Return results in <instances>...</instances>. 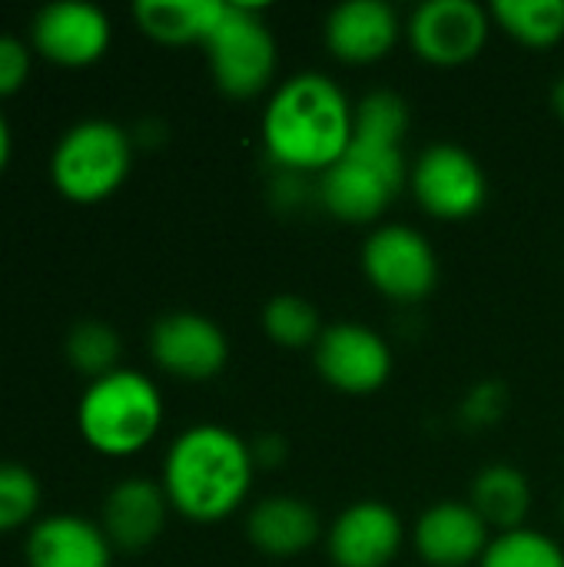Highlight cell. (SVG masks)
<instances>
[{"label": "cell", "mask_w": 564, "mask_h": 567, "mask_svg": "<svg viewBox=\"0 0 564 567\" xmlns=\"http://www.w3.org/2000/svg\"><path fill=\"white\" fill-rule=\"evenodd\" d=\"M352 116L346 93L326 73H296L263 113V143L286 173H326L352 143Z\"/></svg>", "instance_id": "1"}, {"label": "cell", "mask_w": 564, "mask_h": 567, "mask_svg": "<svg viewBox=\"0 0 564 567\" xmlns=\"http://www.w3.org/2000/svg\"><path fill=\"white\" fill-rule=\"evenodd\" d=\"M253 449L229 429L203 422L176 435L163 458V492L183 518L213 525L229 518L253 488Z\"/></svg>", "instance_id": "2"}, {"label": "cell", "mask_w": 564, "mask_h": 567, "mask_svg": "<svg viewBox=\"0 0 564 567\" xmlns=\"http://www.w3.org/2000/svg\"><path fill=\"white\" fill-rule=\"evenodd\" d=\"M83 442L106 458H130L143 452L163 425L160 389L133 369H116L93 379L76 405Z\"/></svg>", "instance_id": "3"}, {"label": "cell", "mask_w": 564, "mask_h": 567, "mask_svg": "<svg viewBox=\"0 0 564 567\" xmlns=\"http://www.w3.org/2000/svg\"><path fill=\"white\" fill-rule=\"evenodd\" d=\"M133 136L113 120H80L53 146L50 179L73 203H100L130 176Z\"/></svg>", "instance_id": "4"}, {"label": "cell", "mask_w": 564, "mask_h": 567, "mask_svg": "<svg viewBox=\"0 0 564 567\" xmlns=\"http://www.w3.org/2000/svg\"><path fill=\"white\" fill-rule=\"evenodd\" d=\"M406 186L402 146H382L369 140L349 143L342 159L322 173L319 199L339 223H372L379 219Z\"/></svg>", "instance_id": "5"}, {"label": "cell", "mask_w": 564, "mask_h": 567, "mask_svg": "<svg viewBox=\"0 0 564 567\" xmlns=\"http://www.w3.org/2000/svg\"><path fill=\"white\" fill-rule=\"evenodd\" d=\"M203 47L209 73L226 96L249 100L263 93L276 73V37L263 13L249 3H226Z\"/></svg>", "instance_id": "6"}, {"label": "cell", "mask_w": 564, "mask_h": 567, "mask_svg": "<svg viewBox=\"0 0 564 567\" xmlns=\"http://www.w3.org/2000/svg\"><path fill=\"white\" fill-rule=\"evenodd\" d=\"M366 279L392 302H422L439 282V259L429 239L402 223L379 226L362 246Z\"/></svg>", "instance_id": "7"}, {"label": "cell", "mask_w": 564, "mask_h": 567, "mask_svg": "<svg viewBox=\"0 0 564 567\" xmlns=\"http://www.w3.org/2000/svg\"><path fill=\"white\" fill-rule=\"evenodd\" d=\"M412 193L429 216L459 223L472 219L485 206L489 179L469 150L455 143H435L422 150L412 166Z\"/></svg>", "instance_id": "8"}, {"label": "cell", "mask_w": 564, "mask_h": 567, "mask_svg": "<svg viewBox=\"0 0 564 567\" xmlns=\"http://www.w3.org/2000/svg\"><path fill=\"white\" fill-rule=\"evenodd\" d=\"M150 355L173 379L206 382L223 372V365L229 359V342L213 319L180 309V312H166L153 322Z\"/></svg>", "instance_id": "9"}, {"label": "cell", "mask_w": 564, "mask_h": 567, "mask_svg": "<svg viewBox=\"0 0 564 567\" xmlns=\"http://www.w3.org/2000/svg\"><path fill=\"white\" fill-rule=\"evenodd\" d=\"M489 40V10L475 0H429L409 20L412 50L435 66H462Z\"/></svg>", "instance_id": "10"}, {"label": "cell", "mask_w": 564, "mask_h": 567, "mask_svg": "<svg viewBox=\"0 0 564 567\" xmlns=\"http://www.w3.org/2000/svg\"><path fill=\"white\" fill-rule=\"evenodd\" d=\"M316 369L332 389L349 395H369L389 382L392 352L379 332L359 322H339L319 336Z\"/></svg>", "instance_id": "11"}, {"label": "cell", "mask_w": 564, "mask_h": 567, "mask_svg": "<svg viewBox=\"0 0 564 567\" xmlns=\"http://www.w3.org/2000/svg\"><path fill=\"white\" fill-rule=\"evenodd\" d=\"M33 50L60 66H90L110 47V17L86 0H57L30 23Z\"/></svg>", "instance_id": "12"}, {"label": "cell", "mask_w": 564, "mask_h": 567, "mask_svg": "<svg viewBox=\"0 0 564 567\" xmlns=\"http://www.w3.org/2000/svg\"><path fill=\"white\" fill-rule=\"evenodd\" d=\"M402 538V518L386 502H356L332 522L326 545L336 567H389Z\"/></svg>", "instance_id": "13"}, {"label": "cell", "mask_w": 564, "mask_h": 567, "mask_svg": "<svg viewBox=\"0 0 564 567\" xmlns=\"http://www.w3.org/2000/svg\"><path fill=\"white\" fill-rule=\"evenodd\" d=\"M416 551L429 567H469L489 548V525L469 502H439L416 522Z\"/></svg>", "instance_id": "14"}, {"label": "cell", "mask_w": 564, "mask_h": 567, "mask_svg": "<svg viewBox=\"0 0 564 567\" xmlns=\"http://www.w3.org/2000/svg\"><path fill=\"white\" fill-rule=\"evenodd\" d=\"M27 567H110L113 545L106 532L83 515H47L30 525Z\"/></svg>", "instance_id": "15"}, {"label": "cell", "mask_w": 564, "mask_h": 567, "mask_svg": "<svg viewBox=\"0 0 564 567\" xmlns=\"http://www.w3.org/2000/svg\"><path fill=\"white\" fill-rule=\"evenodd\" d=\"M166 512H170V498H166L163 485H156L150 478H123L120 485L110 488V495L103 502L100 528L106 532L113 548L143 551L163 535Z\"/></svg>", "instance_id": "16"}, {"label": "cell", "mask_w": 564, "mask_h": 567, "mask_svg": "<svg viewBox=\"0 0 564 567\" xmlns=\"http://www.w3.org/2000/svg\"><path fill=\"white\" fill-rule=\"evenodd\" d=\"M399 40V17L382 0H349L326 17V47L342 63H376Z\"/></svg>", "instance_id": "17"}, {"label": "cell", "mask_w": 564, "mask_h": 567, "mask_svg": "<svg viewBox=\"0 0 564 567\" xmlns=\"http://www.w3.org/2000/svg\"><path fill=\"white\" fill-rule=\"evenodd\" d=\"M246 535L269 558H296L319 542V515L296 495H273L249 512Z\"/></svg>", "instance_id": "18"}, {"label": "cell", "mask_w": 564, "mask_h": 567, "mask_svg": "<svg viewBox=\"0 0 564 567\" xmlns=\"http://www.w3.org/2000/svg\"><path fill=\"white\" fill-rule=\"evenodd\" d=\"M223 0H136L133 17L140 30L160 43H206L216 30Z\"/></svg>", "instance_id": "19"}, {"label": "cell", "mask_w": 564, "mask_h": 567, "mask_svg": "<svg viewBox=\"0 0 564 567\" xmlns=\"http://www.w3.org/2000/svg\"><path fill=\"white\" fill-rule=\"evenodd\" d=\"M469 505L482 515L489 528L515 532V528H525L522 522L532 505V485L512 465H489L475 475Z\"/></svg>", "instance_id": "20"}, {"label": "cell", "mask_w": 564, "mask_h": 567, "mask_svg": "<svg viewBox=\"0 0 564 567\" xmlns=\"http://www.w3.org/2000/svg\"><path fill=\"white\" fill-rule=\"evenodd\" d=\"M492 17L525 47H555L564 37V0H499Z\"/></svg>", "instance_id": "21"}, {"label": "cell", "mask_w": 564, "mask_h": 567, "mask_svg": "<svg viewBox=\"0 0 564 567\" xmlns=\"http://www.w3.org/2000/svg\"><path fill=\"white\" fill-rule=\"evenodd\" d=\"M63 352H66V362L93 382V379H103L120 369L123 346H120V336L113 326H106L100 319H80L66 332Z\"/></svg>", "instance_id": "22"}, {"label": "cell", "mask_w": 564, "mask_h": 567, "mask_svg": "<svg viewBox=\"0 0 564 567\" xmlns=\"http://www.w3.org/2000/svg\"><path fill=\"white\" fill-rule=\"evenodd\" d=\"M263 329L283 349H306V346L316 349L319 336L326 332L316 306L306 302L302 296H293V292H283V296H276V299L266 302V309H263Z\"/></svg>", "instance_id": "23"}, {"label": "cell", "mask_w": 564, "mask_h": 567, "mask_svg": "<svg viewBox=\"0 0 564 567\" xmlns=\"http://www.w3.org/2000/svg\"><path fill=\"white\" fill-rule=\"evenodd\" d=\"M406 130H409V106L399 93L376 90L356 103V116H352V136L356 140H369V143H382V146H402Z\"/></svg>", "instance_id": "24"}, {"label": "cell", "mask_w": 564, "mask_h": 567, "mask_svg": "<svg viewBox=\"0 0 564 567\" xmlns=\"http://www.w3.org/2000/svg\"><path fill=\"white\" fill-rule=\"evenodd\" d=\"M482 567H564L562 545L542 532L515 528L489 542Z\"/></svg>", "instance_id": "25"}, {"label": "cell", "mask_w": 564, "mask_h": 567, "mask_svg": "<svg viewBox=\"0 0 564 567\" xmlns=\"http://www.w3.org/2000/svg\"><path fill=\"white\" fill-rule=\"evenodd\" d=\"M40 478L17 462H0V535L23 528L40 508Z\"/></svg>", "instance_id": "26"}, {"label": "cell", "mask_w": 564, "mask_h": 567, "mask_svg": "<svg viewBox=\"0 0 564 567\" xmlns=\"http://www.w3.org/2000/svg\"><path fill=\"white\" fill-rule=\"evenodd\" d=\"M30 76V47L13 37L0 33V96H13Z\"/></svg>", "instance_id": "27"}, {"label": "cell", "mask_w": 564, "mask_h": 567, "mask_svg": "<svg viewBox=\"0 0 564 567\" xmlns=\"http://www.w3.org/2000/svg\"><path fill=\"white\" fill-rule=\"evenodd\" d=\"M10 150H13L10 123H7V116L0 113V173H3V169H7V163H10Z\"/></svg>", "instance_id": "28"}, {"label": "cell", "mask_w": 564, "mask_h": 567, "mask_svg": "<svg viewBox=\"0 0 564 567\" xmlns=\"http://www.w3.org/2000/svg\"><path fill=\"white\" fill-rule=\"evenodd\" d=\"M552 106H555L558 116H564V76H558L555 86H552Z\"/></svg>", "instance_id": "29"}]
</instances>
